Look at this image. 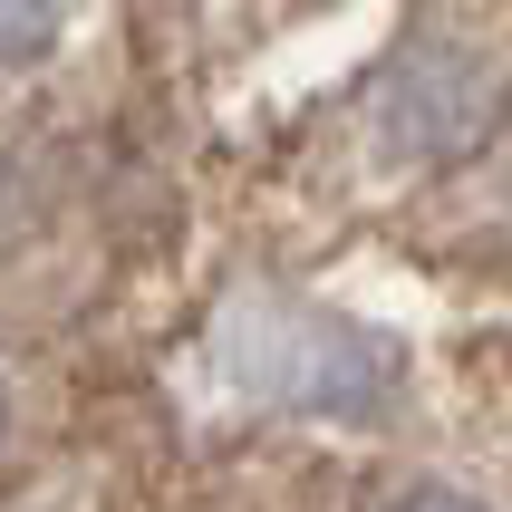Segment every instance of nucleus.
I'll return each mask as SVG.
<instances>
[{
  "label": "nucleus",
  "mask_w": 512,
  "mask_h": 512,
  "mask_svg": "<svg viewBox=\"0 0 512 512\" xmlns=\"http://www.w3.org/2000/svg\"><path fill=\"white\" fill-rule=\"evenodd\" d=\"M503 107H512V87H503V68H493V49H474V39H416V49L377 78L368 136H377L387 165L435 174V165L484 155Z\"/></svg>",
  "instance_id": "f257e3e1"
},
{
  "label": "nucleus",
  "mask_w": 512,
  "mask_h": 512,
  "mask_svg": "<svg viewBox=\"0 0 512 512\" xmlns=\"http://www.w3.org/2000/svg\"><path fill=\"white\" fill-rule=\"evenodd\" d=\"M68 10L78 0H0V68H39L68 39Z\"/></svg>",
  "instance_id": "f03ea898"
},
{
  "label": "nucleus",
  "mask_w": 512,
  "mask_h": 512,
  "mask_svg": "<svg viewBox=\"0 0 512 512\" xmlns=\"http://www.w3.org/2000/svg\"><path fill=\"white\" fill-rule=\"evenodd\" d=\"M377 512H493V503H474V493H455V484H406L397 503H377Z\"/></svg>",
  "instance_id": "7ed1b4c3"
},
{
  "label": "nucleus",
  "mask_w": 512,
  "mask_h": 512,
  "mask_svg": "<svg viewBox=\"0 0 512 512\" xmlns=\"http://www.w3.org/2000/svg\"><path fill=\"white\" fill-rule=\"evenodd\" d=\"M0 426H10V397H0Z\"/></svg>",
  "instance_id": "20e7f679"
}]
</instances>
